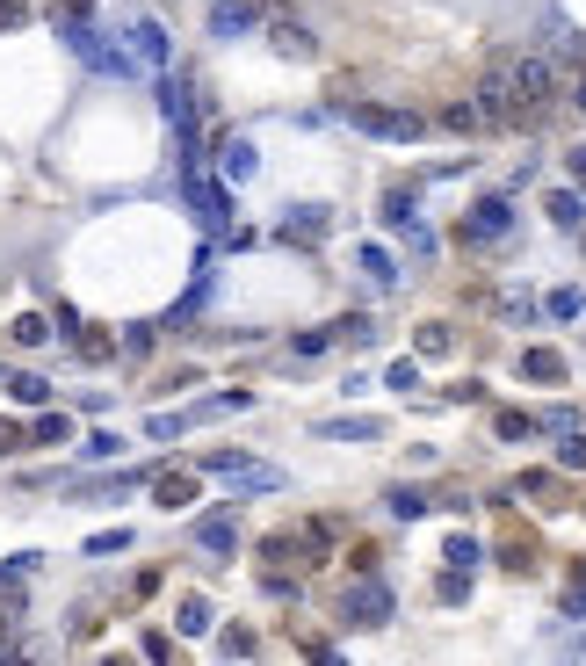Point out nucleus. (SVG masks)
I'll use <instances>...</instances> for the list:
<instances>
[{
	"label": "nucleus",
	"instance_id": "25",
	"mask_svg": "<svg viewBox=\"0 0 586 666\" xmlns=\"http://www.w3.org/2000/svg\"><path fill=\"white\" fill-rule=\"evenodd\" d=\"M275 37H283V51H290V58H312V37H304L297 22H283V29H275Z\"/></svg>",
	"mask_w": 586,
	"mask_h": 666
},
{
	"label": "nucleus",
	"instance_id": "26",
	"mask_svg": "<svg viewBox=\"0 0 586 666\" xmlns=\"http://www.w3.org/2000/svg\"><path fill=\"white\" fill-rule=\"evenodd\" d=\"M442 558H449V565H464V572H471V565H478V543H471V536H449V551H442Z\"/></svg>",
	"mask_w": 586,
	"mask_h": 666
},
{
	"label": "nucleus",
	"instance_id": "15",
	"mask_svg": "<svg viewBox=\"0 0 586 666\" xmlns=\"http://www.w3.org/2000/svg\"><path fill=\"white\" fill-rule=\"evenodd\" d=\"M174 623H181V638H203V630H210V601H203V594H189V601L174 609Z\"/></svg>",
	"mask_w": 586,
	"mask_h": 666
},
{
	"label": "nucleus",
	"instance_id": "28",
	"mask_svg": "<svg viewBox=\"0 0 586 666\" xmlns=\"http://www.w3.org/2000/svg\"><path fill=\"white\" fill-rule=\"evenodd\" d=\"M579 305H586L579 290H558V297H550V319H579Z\"/></svg>",
	"mask_w": 586,
	"mask_h": 666
},
{
	"label": "nucleus",
	"instance_id": "16",
	"mask_svg": "<svg viewBox=\"0 0 586 666\" xmlns=\"http://www.w3.org/2000/svg\"><path fill=\"white\" fill-rule=\"evenodd\" d=\"M254 167H261V160H254V138H225V174H232V181H246Z\"/></svg>",
	"mask_w": 586,
	"mask_h": 666
},
{
	"label": "nucleus",
	"instance_id": "27",
	"mask_svg": "<svg viewBox=\"0 0 586 666\" xmlns=\"http://www.w3.org/2000/svg\"><path fill=\"white\" fill-rule=\"evenodd\" d=\"M413 341H420V355H442V348H449V326H420Z\"/></svg>",
	"mask_w": 586,
	"mask_h": 666
},
{
	"label": "nucleus",
	"instance_id": "11",
	"mask_svg": "<svg viewBox=\"0 0 586 666\" xmlns=\"http://www.w3.org/2000/svg\"><path fill=\"white\" fill-rule=\"evenodd\" d=\"M319 435H326V442H384V420H369V413H355V420H326Z\"/></svg>",
	"mask_w": 586,
	"mask_h": 666
},
{
	"label": "nucleus",
	"instance_id": "31",
	"mask_svg": "<svg viewBox=\"0 0 586 666\" xmlns=\"http://www.w3.org/2000/svg\"><path fill=\"white\" fill-rule=\"evenodd\" d=\"M8 449H22V428H15V420H0V457H8Z\"/></svg>",
	"mask_w": 586,
	"mask_h": 666
},
{
	"label": "nucleus",
	"instance_id": "23",
	"mask_svg": "<svg viewBox=\"0 0 586 666\" xmlns=\"http://www.w3.org/2000/svg\"><path fill=\"white\" fill-rule=\"evenodd\" d=\"M384 225H413V196H406V189L384 196Z\"/></svg>",
	"mask_w": 586,
	"mask_h": 666
},
{
	"label": "nucleus",
	"instance_id": "17",
	"mask_svg": "<svg viewBox=\"0 0 586 666\" xmlns=\"http://www.w3.org/2000/svg\"><path fill=\"white\" fill-rule=\"evenodd\" d=\"M362 276H369V283H384V290H391V283H398V261H391L384 247H362Z\"/></svg>",
	"mask_w": 586,
	"mask_h": 666
},
{
	"label": "nucleus",
	"instance_id": "14",
	"mask_svg": "<svg viewBox=\"0 0 586 666\" xmlns=\"http://www.w3.org/2000/svg\"><path fill=\"white\" fill-rule=\"evenodd\" d=\"M521 377H536V384H550V377H558V384H565L558 348H529V355H521Z\"/></svg>",
	"mask_w": 586,
	"mask_h": 666
},
{
	"label": "nucleus",
	"instance_id": "9",
	"mask_svg": "<svg viewBox=\"0 0 586 666\" xmlns=\"http://www.w3.org/2000/svg\"><path fill=\"white\" fill-rule=\"evenodd\" d=\"M152 500H160L167 514H181L196 500V471H152Z\"/></svg>",
	"mask_w": 586,
	"mask_h": 666
},
{
	"label": "nucleus",
	"instance_id": "18",
	"mask_svg": "<svg viewBox=\"0 0 586 666\" xmlns=\"http://www.w3.org/2000/svg\"><path fill=\"white\" fill-rule=\"evenodd\" d=\"M210 29H218V37H239V29H254V8H239V0H225V8L210 15Z\"/></svg>",
	"mask_w": 586,
	"mask_h": 666
},
{
	"label": "nucleus",
	"instance_id": "10",
	"mask_svg": "<svg viewBox=\"0 0 586 666\" xmlns=\"http://www.w3.org/2000/svg\"><path fill=\"white\" fill-rule=\"evenodd\" d=\"M196 543L210 558H232V543H239V529H232V514H203L196 522Z\"/></svg>",
	"mask_w": 586,
	"mask_h": 666
},
{
	"label": "nucleus",
	"instance_id": "24",
	"mask_svg": "<svg viewBox=\"0 0 586 666\" xmlns=\"http://www.w3.org/2000/svg\"><path fill=\"white\" fill-rule=\"evenodd\" d=\"M391 514H398V522H413V514H427V500H420L413 486H398V493H391Z\"/></svg>",
	"mask_w": 586,
	"mask_h": 666
},
{
	"label": "nucleus",
	"instance_id": "33",
	"mask_svg": "<svg viewBox=\"0 0 586 666\" xmlns=\"http://www.w3.org/2000/svg\"><path fill=\"white\" fill-rule=\"evenodd\" d=\"M572 174H579V181H586V145H579V153H572Z\"/></svg>",
	"mask_w": 586,
	"mask_h": 666
},
{
	"label": "nucleus",
	"instance_id": "21",
	"mask_svg": "<svg viewBox=\"0 0 586 666\" xmlns=\"http://www.w3.org/2000/svg\"><path fill=\"white\" fill-rule=\"evenodd\" d=\"M8 391H15L22 406H44V399H51V384H44V377H29V370H22V377H8Z\"/></svg>",
	"mask_w": 586,
	"mask_h": 666
},
{
	"label": "nucleus",
	"instance_id": "30",
	"mask_svg": "<svg viewBox=\"0 0 586 666\" xmlns=\"http://www.w3.org/2000/svg\"><path fill=\"white\" fill-rule=\"evenodd\" d=\"M22 15H29V0H0V29H22Z\"/></svg>",
	"mask_w": 586,
	"mask_h": 666
},
{
	"label": "nucleus",
	"instance_id": "3",
	"mask_svg": "<svg viewBox=\"0 0 586 666\" xmlns=\"http://www.w3.org/2000/svg\"><path fill=\"white\" fill-rule=\"evenodd\" d=\"M66 44H73V51H80V58H87V66H95V73H109V80L138 73V66H131V51H116V44L102 37L95 22H66Z\"/></svg>",
	"mask_w": 586,
	"mask_h": 666
},
{
	"label": "nucleus",
	"instance_id": "20",
	"mask_svg": "<svg viewBox=\"0 0 586 666\" xmlns=\"http://www.w3.org/2000/svg\"><path fill=\"white\" fill-rule=\"evenodd\" d=\"M283 232H290V239H319V232H326V210H312V203H304V210H297V218H290Z\"/></svg>",
	"mask_w": 586,
	"mask_h": 666
},
{
	"label": "nucleus",
	"instance_id": "19",
	"mask_svg": "<svg viewBox=\"0 0 586 666\" xmlns=\"http://www.w3.org/2000/svg\"><path fill=\"white\" fill-rule=\"evenodd\" d=\"M8 333H15L22 348H37V341H51V326H44V312H22V319H15Z\"/></svg>",
	"mask_w": 586,
	"mask_h": 666
},
{
	"label": "nucleus",
	"instance_id": "22",
	"mask_svg": "<svg viewBox=\"0 0 586 666\" xmlns=\"http://www.w3.org/2000/svg\"><path fill=\"white\" fill-rule=\"evenodd\" d=\"M109 551H131V529H102L95 543H87V558H109Z\"/></svg>",
	"mask_w": 586,
	"mask_h": 666
},
{
	"label": "nucleus",
	"instance_id": "29",
	"mask_svg": "<svg viewBox=\"0 0 586 666\" xmlns=\"http://www.w3.org/2000/svg\"><path fill=\"white\" fill-rule=\"evenodd\" d=\"M58 435H66V420H58V413H44L37 428H29V442H58Z\"/></svg>",
	"mask_w": 586,
	"mask_h": 666
},
{
	"label": "nucleus",
	"instance_id": "7",
	"mask_svg": "<svg viewBox=\"0 0 586 666\" xmlns=\"http://www.w3.org/2000/svg\"><path fill=\"white\" fill-rule=\"evenodd\" d=\"M189 203H196V218H203L210 232H225V218H232V196L218 189V181H203L196 167H189Z\"/></svg>",
	"mask_w": 586,
	"mask_h": 666
},
{
	"label": "nucleus",
	"instance_id": "1",
	"mask_svg": "<svg viewBox=\"0 0 586 666\" xmlns=\"http://www.w3.org/2000/svg\"><path fill=\"white\" fill-rule=\"evenodd\" d=\"M348 124H355L362 138H384V145H420V138H427V116H420V109H384V102H355Z\"/></svg>",
	"mask_w": 586,
	"mask_h": 666
},
{
	"label": "nucleus",
	"instance_id": "2",
	"mask_svg": "<svg viewBox=\"0 0 586 666\" xmlns=\"http://www.w3.org/2000/svg\"><path fill=\"white\" fill-rule=\"evenodd\" d=\"M203 471L232 478L239 493H283V471H275V464H254V457H239V449H210V457H203Z\"/></svg>",
	"mask_w": 586,
	"mask_h": 666
},
{
	"label": "nucleus",
	"instance_id": "13",
	"mask_svg": "<svg viewBox=\"0 0 586 666\" xmlns=\"http://www.w3.org/2000/svg\"><path fill=\"white\" fill-rule=\"evenodd\" d=\"M543 210H550V225H565V232H579V225H586V196H572V189H565V196L550 189V203H543Z\"/></svg>",
	"mask_w": 586,
	"mask_h": 666
},
{
	"label": "nucleus",
	"instance_id": "32",
	"mask_svg": "<svg viewBox=\"0 0 586 666\" xmlns=\"http://www.w3.org/2000/svg\"><path fill=\"white\" fill-rule=\"evenodd\" d=\"M87 8H95V0H58V15H66V22H73V15H87Z\"/></svg>",
	"mask_w": 586,
	"mask_h": 666
},
{
	"label": "nucleus",
	"instance_id": "5",
	"mask_svg": "<svg viewBox=\"0 0 586 666\" xmlns=\"http://www.w3.org/2000/svg\"><path fill=\"white\" fill-rule=\"evenodd\" d=\"M123 51H131L138 73H160V66H167V29L152 22V15H138L131 29H123Z\"/></svg>",
	"mask_w": 586,
	"mask_h": 666
},
{
	"label": "nucleus",
	"instance_id": "8",
	"mask_svg": "<svg viewBox=\"0 0 586 666\" xmlns=\"http://www.w3.org/2000/svg\"><path fill=\"white\" fill-rule=\"evenodd\" d=\"M341 616H348V623H391V587H377V580L355 587V594L341 601Z\"/></svg>",
	"mask_w": 586,
	"mask_h": 666
},
{
	"label": "nucleus",
	"instance_id": "6",
	"mask_svg": "<svg viewBox=\"0 0 586 666\" xmlns=\"http://www.w3.org/2000/svg\"><path fill=\"white\" fill-rule=\"evenodd\" d=\"M521 116H529V102L514 95L507 73H492V80L478 87V124H521Z\"/></svg>",
	"mask_w": 586,
	"mask_h": 666
},
{
	"label": "nucleus",
	"instance_id": "4",
	"mask_svg": "<svg viewBox=\"0 0 586 666\" xmlns=\"http://www.w3.org/2000/svg\"><path fill=\"white\" fill-rule=\"evenodd\" d=\"M500 73L514 80V95L529 102V109L558 95V66H550V58H500Z\"/></svg>",
	"mask_w": 586,
	"mask_h": 666
},
{
	"label": "nucleus",
	"instance_id": "12",
	"mask_svg": "<svg viewBox=\"0 0 586 666\" xmlns=\"http://www.w3.org/2000/svg\"><path fill=\"white\" fill-rule=\"evenodd\" d=\"M507 225H514V203H507V196H485V203H478V218H471V232H478V239L507 232Z\"/></svg>",
	"mask_w": 586,
	"mask_h": 666
}]
</instances>
